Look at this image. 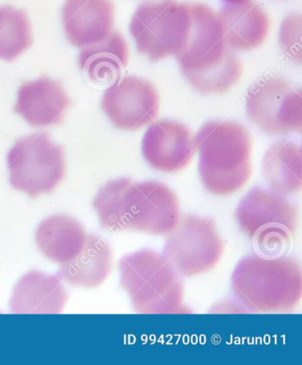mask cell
Instances as JSON below:
<instances>
[{
  "mask_svg": "<svg viewBox=\"0 0 302 365\" xmlns=\"http://www.w3.org/2000/svg\"><path fill=\"white\" fill-rule=\"evenodd\" d=\"M113 264V252L109 243L98 235H87L82 250L61 264L58 276L69 285L97 289L109 277Z\"/></svg>",
  "mask_w": 302,
  "mask_h": 365,
  "instance_id": "cell-17",
  "label": "cell"
},
{
  "mask_svg": "<svg viewBox=\"0 0 302 365\" xmlns=\"http://www.w3.org/2000/svg\"><path fill=\"white\" fill-rule=\"evenodd\" d=\"M99 223L111 232L134 231L166 235L178 223L181 211L174 191L163 183L110 180L94 200Z\"/></svg>",
  "mask_w": 302,
  "mask_h": 365,
  "instance_id": "cell-1",
  "label": "cell"
},
{
  "mask_svg": "<svg viewBox=\"0 0 302 365\" xmlns=\"http://www.w3.org/2000/svg\"><path fill=\"white\" fill-rule=\"evenodd\" d=\"M246 113L268 135L301 132V90L280 77L261 79L246 95Z\"/></svg>",
  "mask_w": 302,
  "mask_h": 365,
  "instance_id": "cell-10",
  "label": "cell"
},
{
  "mask_svg": "<svg viewBox=\"0 0 302 365\" xmlns=\"http://www.w3.org/2000/svg\"><path fill=\"white\" fill-rule=\"evenodd\" d=\"M223 1H226L229 4H239L248 1V0H223Z\"/></svg>",
  "mask_w": 302,
  "mask_h": 365,
  "instance_id": "cell-22",
  "label": "cell"
},
{
  "mask_svg": "<svg viewBox=\"0 0 302 365\" xmlns=\"http://www.w3.org/2000/svg\"><path fill=\"white\" fill-rule=\"evenodd\" d=\"M120 283L136 312L142 314H186L185 287L163 255L143 250L121 258Z\"/></svg>",
  "mask_w": 302,
  "mask_h": 365,
  "instance_id": "cell-5",
  "label": "cell"
},
{
  "mask_svg": "<svg viewBox=\"0 0 302 365\" xmlns=\"http://www.w3.org/2000/svg\"><path fill=\"white\" fill-rule=\"evenodd\" d=\"M191 26L190 4L163 0L140 5L132 16L130 31L139 53L158 61L182 49Z\"/></svg>",
  "mask_w": 302,
  "mask_h": 365,
  "instance_id": "cell-8",
  "label": "cell"
},
{
  "mask_svg": "<svg viewBox=\"0 0 302 365\" xmlns=\"http://www.w3.org/2000/svg\"><path fill=\"white\" fill-rule=\"evenodd\" d=\"M103 112L114 126L134 131L152 123L159 113L160 97L152 83L137 76L117 79L106 91Z\"/></svg>",
  "mask_w": 302,
  "mask_h": 365,
  "instance_id": "cell-11",
  "label": "cell"
},
{
  "mask_svg": "<svg viewBox=\"0 0 302 365\" xmlns=\"http://www.w3.org/2000/svg\"><path fill=\"white\" fill-rule=\"evenodd\" d=\"M14 112L33 128H46L64 123L71 99L60 81L47 76L23 82L18 90Z\"/></svg>",
  "mask_w": 302,
  "mask_h": 365,
  "instance_id": "cell-13",
  "label": "cell"
},
{
  "mask_svg": "<svg viewBox=\"0 0 302 365\" xmlns=\"http://www.w3.org/2000/svg\"><path fill=\"white\" fill-rule=\"evenodd\" d=\"M235 219L246 237L265 254L288 248L299 227V209L285 195L255 187L239 202Z\"/></svg>",
  "mask_w": 302,
  "mask_h": 365,
  "instance_id": "cell-6",
  "label": "cell"
},
{
  "mask_svg": "<svg viewBox=\"0 0 302 365\" xmlns=\"http://www.w3.org/2000/svg\"><path fill=\"white\" fill-rule=\"evenodd\" d=\"M128 61V44L116 31L101 42L83 48L79 57V68L97 83L119 79L121 68L126 66Z\"/></svg>",
  "mask_w": 302,
  "mask_h": 365,
  "instance_id": "cell-20",
  "label": "cell"
},
{
  "mask_svg": "<svg viewBox=\"0 0 302 365\" xmlns=\"http://www.w3.org/2000/svg\"><path fill=\"white\" fill-rule=\"evenodd\" d=\"M31 21L25 11L0 6V60L12 62L32 46Z\"/></svg>",
  "mask_w": 302,
  "mask_h": 365,
  "instance_id": "cell-21",
  "label": "cell"
},
{
  "mask_svg": "<svg viewBox=\"0 0 302 365\" xmlns=\"http://www.w3.org/2000/svg\"><path fill=\"white\" fill-rule=\"evenodd\" d=\"M61 14L66 38L79 48L101 42L115 25L111 0H66Z\"/></svg>",
  "mask_w": 302,
  "mask_h": 365,
  "instance_id": "cell-14",
  "label": "cell"
},
{
  "mask_svg": "<svg viewBox=\"0 0 302 365\" xmlns=\"http://www.w3.org/2000/svg\"><path fill=\"white\" fill-rule=\"evenodd\" d=\"M231 287L237 299L249 311L292 312L302 299L301 264L288 257H246L235 268Z\"/></svg>",
  "mask_w": 302,
  "mask_h": 365,
  "instance_id": "cell-4",
  "label": "cell"
},
{
  "mask_svg": "<svg viewBox=\"0 0 302 365\" xmlns=\"http://www.w3.org/2000/svg\"><path fill=\"white\" fill-rule=\"evenodd\" d=\"M191 26L175 55L188 82L203 94H223L241 79V61L224 43L216 14L203 4H190Z\"/></svg>",
  "mask_w": 302,
  "mask_h": 365,
  "instance_id": "cell-2",
  "label": "cell"
},
{
  "mask_svg": "<svg viewBox=\"0 0 302 365\" xmlns=\"http://www.w3.org/2000/svg\"><path fill=\"white\" fill-rule=\"evenodd\" d=\"M263 177L273 192L286 195L301 192L302 155L301 147L291 142L272 145L265 153Z\"/></svg>",
  "mask_w": 302,
  "mask_h": 365,
  "instance_id": "cell-19",
  "label": "cell"
},
{
  "mask_svg": "<svg viewBox=\"0 0 302 365\" xmlns=\"http://www.w3.org/2000/svg\"><path fill=\"white\" fill-rule=\"evenodd\" d=\"M10 185L33 199L54 192L64 180L66 158L64 147L46 132L18 139L7 155Z\"/></svg>",
  "mask_w": 302,
  "mask_h": 365,
  "instance_id": "cell-7",
  "label": "cell"
},
{
  "mask_svg": "<svg viewBox=\"0 0 302 365\" xmlns=\"http://www.w3.org/2000/svg\"><path fill=\"white\" fill-rule=\"evenodd\" d=\"M216 14L223 41L230 49H255L264 43L270 31V17L253 0L230 4Z\"/></svg>",
  "mask_w": 302,
  "mask_h": 365,
  "instance_id": "cell-15",
  "label": "cell"
},
{
  "mask_svg": "<svg viewBox=\"0 0 302 365\" xmlns=\"http://www.w3.org/2000/svg\"><path fill=\"white\" fill-rule=\"evenodd\" d=\"M166 235L163 257L185 277L213 270L226 248L216 221L204 217L181 215L174 230Z\"/></svg>",
  "mask_w": 302,
  "mask_h": 365,
  "instance_id": "cell-9",
  "label": "cell"
},
{
  "mask_svg": "<svg viewBox=\"0 0 302 365\" xmlns=\"http://www.w3.org/2000/svg\"><path fill=\"white\" fill-rule=\"evenodd\" d=\"M195 151V136L178 121H156L147 129L143 138L144 158L151 167L160 172L182 171L193 160Z\"/></svg>",
  "mask_w": 302,
  "mask_h": 365,
  "instance_id": "cell-12",
  "label": "cell"
},
{
  "mask_svg": "<svg viewBox=\"0 0 302 365\" xmlns=\"http://www.w3.org/2000/svg\"><path fill=\"white\" fill-rule=\"evenodd\" d=\"M87 234L79 221L67 215H54L39 225L36 242L40 252L54 263L64 264L79 255Z\"/></svg>",
  "mask_w": 302,
  "mask_h": 365,
  "instance_id": "cell-18",
  "label": "cell"
},
{
  "mask_svg": "<svg viewBox=\"0 0 302 365\" xmlns=\"http://www.w3.org/2000/svg\"><path fill=\"white\" fill-rule=\"evenodd\" d=\"M198 172L208 192L233 195L252 175L253 140L248 129L231 121H209L195 136Z\"/></svg>",
  "mask_w": 302,
  "mask_h": 365,
  "instance_id": "cell-3",
  "label": "cell"
},
{
  "mask_svg": "<svg viewBox=\"0 0 302 365\" xmlns=\"http://www.w3.org/2000/svg\"><path fill=\"white\" fill-rule=\"evenodd\" d=\"M69 294L56 276L32 270L14 287L10 305L13 313L55 314L64 311Z\"/></svg>",
  "mask_w": 302,
  "mask_h": 365,
  "instance_id": "cell-16",
  "label": "cell"
}]
</instances>
